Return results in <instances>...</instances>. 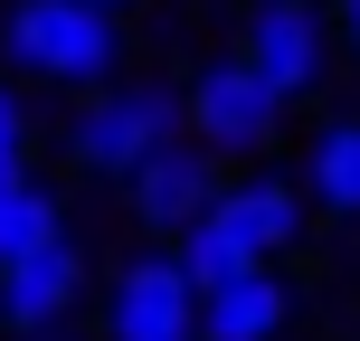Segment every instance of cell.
<instances>
[{
	"label": "cell",
	"mask_w": 360,
	"mask_h": 341,
	"mask_svg": "<svg viewBox=\"0 0 360 341\" xmlns=\"http://www.w3.org/2000/svg\"><path fill=\"white\" fill-rule=\"evenodd\" d=\"M29 152H38V105L10 86V76H0V190L29 171Z\"/></svg>",
	"instance_id": "12"
},
{
	"label": "cell",
	"mask_w": 360,
	"mask_h": 341,
	"mask_svg": "<svg viewBox=\"0 0 360 341\" xmlns=\"http://www.w3.org/2000/svg\"><path fill=\"white\" fill-rule=\"evenodd\" d=\"M86 285H95V266H86V247H76V237L10 256V266H0V341H29V332H57V323H76Z\"/></svg>",
	"instance_id": "7"
},
{
	"label": "cell",
	"mask_w": 360,
	"mask_h": 341,
	"mask_svg": "<svg viewBox=\"0 0 360 341\" xmlns=\"http://www.w3.org/2000/svg\"><path fill=\"white\" fill-rule=\"evenodd\" d=\"M342 247H351V266H360V218H342Z\"/></svg>",
	"instance_id": "14"
},
{
	"label": "cell",
	"mask_w": 360,
	"mask_h": 341,
	"mask_svg": "<svg viewBox=\"0 0 360 341\" xmlns=\"http://www.w3.org/2000/svg\"><path fill=\"white\" fill-rule=\"evenodd\" d=\"M86 10H133V0H86Z\"/></svg>",
	"instance_id": "16"
},
{
	"label": "cell",
	"mask_w": 360,
	"mask_h": 341,
	"mask_svg": "<svg viewBox=\"0 0 360 341\" xmlns=\"http://www.w3.org/2000/svg\"><path fill=\"white\" fill-rule=\"evenodd\" d=\"M57 237H67V199H57V180L19 171L10 190H0V266L29 256V247H57Z\"/></svg>",
	"instance_id": "11"
},
{
	"label": "cell",
	"mask_w": 360,
	"mask_h": 341,
	"mask_svg": "<svg viewBox=\"0 0 360 341\" xmlns=\"http://www.w3.org/2000/svg\"><path fill=\"white\" fill-rule=\"evenodd\" d=\"M171 133H180V86L152 76V67H124L114 86H95V95L67 105V124H57V162H67L76 180H124L133 162H152Z\"/></svg>",
	"instance_id": "2"
},
{
	"label": "cell",
	"mask_w": 360,
	"mask_h": 341,
	"mask_svg": "<svg viewBox=\"0 0 360 341\" xmlns=\"http://www.w3.org/2000/svg\"><path fill=\"white\" fill-rule=\"evenodd\" d=\"M29 341H86V332H67V323H57V332H29Z\"/></svg>",
	"instance_id": "15"
},
{
	"label": "cell",
	"mask_w": 360,
	"mask_h": 341,
	"mask_svg": "<svg viewBox=\"0 0 360 341\" xmlns=\"http://www.w3.org/2000/svg\"><path fill=\"white\" fill-rule=\"evenodd\" d=\"M323 19H332V57L360 67V0H323Z\"/></svg>",
	"instance_id": "13"
},
{
	"label": "cell",
	"mask_w": 360,
	"mask_h": 341,
	"mask_svg": "<svg viewBox=\"0 0 360 341\" xmlns=\"http://www.w3.org/2000/svg\"><path fill=\"white\" fill-rule=\"evenodd\" d=\"M199 218H209L247 266H285V256L304 247V228H313L304 190H294L285 171H228V180H218V199H209Z\"/></svg>",
	"instance_id": "6"
},
{
	"label": "cell",
	"mask_w": 360,
	"mask_h": 341,
	"mask_svg": "<svg viewBox=\"0 0 360 341\" xmlns=\"http://www.w3.org/2000/svg\"><path fill=\"white\" fill-rule=\"evenodd\" d=\"M218 180H228V171H218L190 133H171V143L152 152V162H133L114 190H124V209H133V228H143V237H171V228H190V218L218 199Z\"/></svg>",
	"instance_id": "8"
},
{
	"label": "cell",
	"mask_w": 360,
	"mask_h": 341,
	"mask_svg": "<svg viewBox=\"0 0 360 341\" xmlns=\"http://www.w3.org/2000/svg\"><path fill=\"white\" fill-rule=\"evenodd\" d=\"M180 133H190L218 171H256V162H275V152H285L294 105H285V95H266L228 48H218L209 67L180 76Z\"/></svg>",
	"instance_id": "3"
},
{
	"label": "cell",
	"mask_w": 360,
	"mask_h": 341,
	"mask_svg": "<svg viewBox=\"0 0 360 341\" xmlns=\"http://www.w3.org/2000/svg\"><path fill=\"white\" fill-rule=\"evenodd\" d=\"M294 190H304V209H323L332 228L360 218V114H323V124L304 133V152H294Z\"/></svg>",
	"instance_id": "10"
},
{
	"label": "cell",
	"mask_w": 360,
	"mask_h": 341,
	"mask_svg": "<svg viewBox=\"0 0 360 341\" xmlns=\"http://www.w3.org/2000/svg\"><path fill=\"white\" fill-rule=\"evenodd\" d=\"M124 67H133L124 10H86V0H0V76H10V86L95 95Z\"/></svg>",
	"instance_id": "1"
},
{
	"label": "cell",
	"mask_w": 360,
	"mask_h": 341,
	"mask_svg": "<svg viewBox=\"0 0 360 341\" xmlns=\"http://www.w3.org/2000/svg\"><path fill=\"white\" fill-rule=\"evenodd\" d=\"M304 323V285L285 266H247L199 294V341H285Z\"/></svg>",
	"instance_id": "9"
},
{
	"label": "cell",
	"mask_w": 360,
	"mask_h": 341,
	"mask_svg": "<svg viewBox=\"0 0 360 341\" xmlns=\"http://www.w3.org/2000/svg\"><path fill=\"white\" fill-rule=\"evenodd\" d=\"M237 10H247V0H237Z\"/></svg>",
	"instance_id": "17"
},
{
	"label": "cell",
	"mask_w": 360,
	"mask_h": 341,
	"mask_svg": "<svg viewBox=\"0 0 360 341\" xmlns=\"http://www.w3.org/2000/svg\"><path fill=\"white\" fill-rule=\"evenodd\" d=\"M237 67L256 76L266 95H285V105H313V95L332 86V19H323V0H247L237 10Z\"/></svg>",
	"instance_id": "4"
},
{
	"label": "cell",
	"mask_w": 360,
	"mask_h": 341,
	"mask_svg": "<svg viewBox=\"0 0 360 341\" xmlns=\"http://www.w3.org/2000/svg\"><path fill=\"white\" fill-rule=\"evenodd\" d=\"M95 341H199V285L171 266V247H143L105 275Z\"/></svg>",
	"instance_id": "5"
}]
</instances>
